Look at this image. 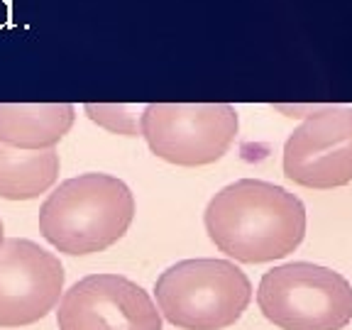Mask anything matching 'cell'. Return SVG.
<instances>
[{"instance_id":"obj_11","label":"cell","mask_w":352,"mask_h":330,"mask_svg":"<svg viewBox=\"0 0 352 330\" xmlns=\"http://www.w3.org/2000/svg\"><path fill=\"white\" fill-rule=\"evenodd\" d=\"M83 110H86V116L91 118L96 125L116 132V135H125V138H138L140 135V120H142L144 108H138V105L88 103Z\"/></svg>"},{"instance_id":"obj_10","label":"cell","mask_w":352,"mask_h":330,"mask_svg":"<svg viewBox=\"0 0 352 330\" xmlns=\"http://www.w3.org/2000/svg\"><path fill=\"white\" fill-rule=\"evenodd\" d=\"M54 149H17L0 142V198L32 201L50 191L59 176Z\"/></svg>"},{"instance_id":"obj_4","label":"cell","mask_w":352,"mask_h":330,"mask_svg":"<svg viewBox=\"0 0 352 330\" xmlns=\"http://www.w3.org/2000/svg\"><path fill=\"white\" fill-rule=\"evenodd\" d=\"M257 303L284 330H342L352 320V286L338 272L308 262L274 267L262 276Z\"/></svg>"},{"instance_id":"obj_1","label":"cell","mask_w":352,"mask_h":330,"mask_svg":"<svg viewBox=\"0 0 352 330\" xmlns=\"http://www.w3.org/2000/svg\"><path fill=\"white\" fill-rule=\"evenodd\" d=\"M208 237L237 262H274L301 245L306 208L292 191L259 179L228 184L210 198L204 215Z\"/></svg>"},{"instance_id":"obj_9","label":"cell","mask_w":352,"mask_h":330,"mask_svg":"<svg viewBox=\"0 0 352 330\" xmlns=\"http://www.w3.org/2000/svg\"><path fill=\"white\" fill-rule=\"evenodd\" d=\"M74 120L72 103H0V142L17 149H54Z\"/></svg>"},{"instance_id":"obj_12","label":"cell","mask_w":352,"mask_h":330,"mask_svg":"<svg viewBox=\"0 0 352 330\" xmlns=\"http://www.w3.org/2000/svg\"><path fill=\"white\" fill-rule=\"evenodd\" d=\"M0 245H3V220H0Z\"/></svg>"},{"instance_id":"obj_5","label":"cell","mask_w":352,"mask_h":330,"mask_svg":"<svg viewBox=\"0 0 352 330\" xmlns=\"http://www.w3.org/2000/svg\"><path fill=\"white\" fill-rule=\"evenodd\" d=\"M237 130V110L228 103H149L140 120V135L152 154L176 166L218 162Z\"/></svg>"},{"instance_id":"obj_6","label":"cell","mask_w":352,"mask_h":330,"mask_svg":"<svg viewBox=\"0 0 352 330\" xmlns=\"http://www.w3.org/2000/svg\"><path fill=\"white\" fill-rule=\"evenodd\" d=\"M59 330H162V314L142 286L120 274H91L64 292Z\"/></svg>"},{"instance_id":"obj_8","label":"cell","mask_w":352,"mask_h":330,"mask_svg":"<svg viewBox=\"0 0 352 330\" xmlns=\"http://www.w3.org/2000/svg\"><path fill=\"white\" fill-rule=\"evenodd\" d=\"M284 174L306 188L352 182V108H323L301 122L284 144Z\"/></svg>"},{"instance_id":"obj_7","label":"cell","mask_w":352,"mask_h":330,"mask_svg":"<svg viewBox=\"0 0 352 330\" xmlns=\"http://www.w3.org/2000/svg\"><path fill=\"white\" fill-rule=\"evenodd\" d=\"M64 296L59 257L32 240L10 237L0 245V328L42 320Z\"/></svg>"},{"instance_id":"obj_2","label":"cell","mask_w":352,"mask_h":330,"mask_svg":"<svg viewBox=\"0 0 352 330\" xmlns=\"http://www.w3.org/2000/svg\"><path fill=\"white\" fill-rule=\"evenodd\" d=\"M135 218L130 186L110 174L61 182L39 208V232L64 254H94L116 245Z\"/></svg>"},{"instance_id":"obj_3","label":"cell","mask_w":352,"mask_h":330,"mask_svg":"<svg viewBox=\"0 0 352 330\" xmlns=\"http://www.w3.org/2000/svg\"><path fill=\"white\" fill-rule=\"evenodd\" d=\"M154 294L169 323L184 330H223L248 311L252 284L228 259H184L162 272Z\"/></svg>"}]
</instances>
